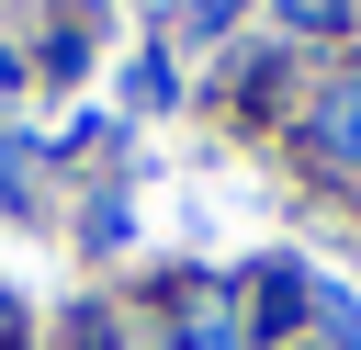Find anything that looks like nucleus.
Wrapping results in <instances>:
<instances>
[{"instance_id":"obj_1","label":"nucleus","mask_w":361,"mask_h":350,"mask_svg":"<svg viewBox=\"0 0 361 350\" xmlns=\"http://www.w3.org/2000/svg\"><path fill=\"white\" fill-rule=\"evenodd\" d=\"M316 169H338V181L361 169V79L327 90V113H316Z\"/></svg>"},{"instance_id":"obj_2","label":"nucleus","mask_w":361,"mask_h":350,"mask_svg":"<svg viewBox=\"0 0 361 350\" xmlns=\"http://www.w3.org/2000/svg\"><path fill=\"white\" fill-rule=\"evenodd\" d=\"M282 11H293L305 34H338V23H350V0H282Z\"/></svg>"}]
</instances>
